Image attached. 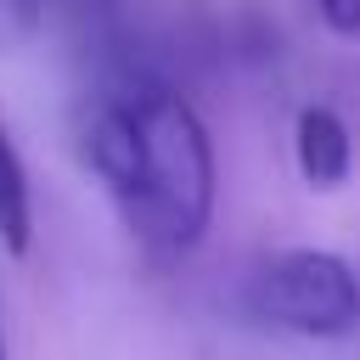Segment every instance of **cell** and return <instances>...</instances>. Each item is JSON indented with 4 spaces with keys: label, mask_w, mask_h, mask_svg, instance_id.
Listing matches in <instances>:
<instances>
[{
    "label": "cell",
    "mask_w": 360,
    "mask_h": 360,
    "mask_svg": "<svg viewBox=\"0 0 360 360\" xmlns=\"http://www.w3.org/2000/svg\"><path fill=\"white\" fill-rule=\"evenodd\" d=\"M84 163L152 253H191L214 219V141L197 107L152 79L118 73L84 107Z\"/></svg>",
    "instance_id": "cell-1"
},
{
    "label": "cell",
    "mask_w": 360,
    "mask_h": 360,
    "mask_svg": "<svg viewBox=\"0 0 360 360\" xmlns=\"http://www.w3.org/2000/svg\"><path fill=\"white\" fill-rule=\"evenodd\" d=\"M248 309L298 338H343L360 326V276L332 248H281L253 264Z\"/></svg>",
    "instance_id": "cell-2"
},
{
    "label": "cell",
    "mask_w": 360,
    "mask_h": 360,
    "mask_svg": "<svg viewBox=\"0 0 360 360\" xmlns=\"http://www.w3.org/2000/svg\"><path fill=\"white\" fill-rule=\"evenodd\" d=\"M292 158H298V174L321 191L343 186L349 180V158H354V141H349V124L332 112V107H304L298 124H292Z\"/></svg>",
    "instance_id": "cell-3"
},
{
    "label": "cell",
    "mask_w": 360,
    "mask_h": 360,
    "mask_svg": "<svg viewBox=\"0 0 360 360\" xmlns=\"http://www.w3.org/2000/svg\"><path fill=\"white\" fill-rule=\"evenodd\" d=\"M0 242L11 253H28L34 242V197H28V169L22 152L11 146L6 124H0Z\"/></svg>",
    "instance_id": "cell-4"
},
{
    "label": "cell",
    "mask_w": 360,
    "mask_h": 360,
    "mask_svg": "<svg viewBox=\"0 0 360 360\" xmlns=\"http://www.w3.org/2000/svg\"><path fill=\"white\" fill-rule=\"evenodd\" d=\"M90 0H0V39L6 34H28V28H45L56 17H84Z\"/></svg>",
    "instance_id": "cell-5"
},
{
    "label": "cell",
    "mask_w": 360,
    "mask_h": 360,
    "mask_svg": "<svg viewBox=\"0 0 360 360\" xmlns=\"http://www.w3.org/2000/svg\"><path fill=\"white\" fill-rule=\"evenodd\" d=\"M315 11H321V22L332 34H343V39L360 34V0H315Z\"/></svg>",
    "instance_id": "cell-6"
},
{
    "label": "cell",
    "mask_w": 360,
    "mask_h": 360,
    "mask_svg": "<svg viewBox=\"0 0 360 360\" xmlns=\"http://www.w3.org/2000/svg\"><path fill=\"white\" fill-rule=\"evenodd\" d=\"M0 360H11V349H6V321H0Z\"/></svg>",
    "instance_id": "cell-7"
}]
</instances>
